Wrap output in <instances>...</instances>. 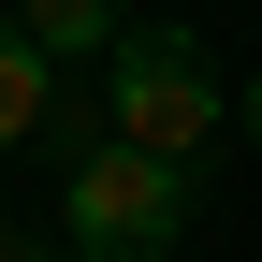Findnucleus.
Returning a JSON list of instances; mask_svg holds the SVG:
<instances>
[{
  "instance_id": "obj_4",
  "label": "nucleus",
  "mask_w": 262,
  "mask_h": 262,
  "mask_svg": "<svg viewBox=\"0 0 262 262\" xmlns=\"http://www.w3.org/2000/svg\"><path fill=\"white\" fill-rule=\"evenodd\" d=\"M15 15L44 29L58 58H117V44H131V29H117V0H15Z\"/></svg>"
},
{
  "instance_id": "obj_5",
  "label": "nucleus",
  "mask_w": 262,
  "mask_h": 262,
  "mask_svg": "<svg viewBox=\"0 0 262 262\" xmlns=\"http://www.w3.org/2000/svg\"><path fill=\"white\" fill-rule=\"evenodd\" d=\"M0 262H73V248H44V233H0Z\"/></svg>"
},
{
  "instance_id": "obj_6",
  "label": "nucleus",
  "mask_w": 262,
  "mask_h": 262,
  "mask_svg": "<svg viewBox=\"0 0 262 262\" xmlns=\"http://www.w3.org/2000/svg\"><path fill=\"white\" fill-rule=\"evenodd\" d=\"M233 131H248V146H262V73H248V88H233Z\"/></svg>"
},
{
  "instance_id": "obj_1",
  "label": "nucleus",
  "mask_w": 262,
  "mask_h": 262,
  "mask_svg": "<svg viewBox=\"0 0 262 262\" xmlns=\"http://www.w3.org/2000/svg\"><path fill=\"white\" fill-rule=\"evenodd\" d=\"M189 219H204V160H160V146H131V131H102V146L58 160V233H73V262H175Z\"/></svg>"
},
{
  "instance_id": "obj_3",
  "label": "nucleus",
  "mask_w": 262,
  "mask_h": 262,
  "mask_svg": "<svg viewBox=\"0 0 262 262\" xmlns=\"http://www.w3.org/2000/svg\"><path fill=\"white\" fill-rule=\"evenodd\" d=\"M58 117H73V102H58V44L29 15H0V160H15V146H58Z\"/></svg>"
},
{
  "instance_id": "obj_2",
  "label": "nucleus",
  "mask_w": 262,
  "mask_h": 262,
  "mask_svg": "<svg viewBox=\"0 0 262 262\" xmlns=\"http://www.w3.org/2000/svg\"><path fill=\"white\" fill-rule=\"evenodd\" d=\"M102 131H131V146H160V160H204L219 131H233V102H219V73H204V44L189 29H131V44L102 58Z\"/></svg>"
}]
</instances>
